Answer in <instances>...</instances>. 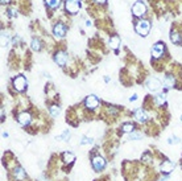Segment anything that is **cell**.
<instances>
[{
	"label": "cell",
	"instance_id": "1",
	"mask_svg": "<svg viewBox=\"0 0 182 181\" xmlns=\"http://www.w3.org/2000/svg\"><path fill=\"white\" fill-rule=\"evenodd\" d=\"M135 30H136L137 35L147 36L149 33V30H150V23L148 20H140V21H137L136 25H135Z\"/></svg>",
	"mask_w": 182,
	"mask_h": 181
},
{
	"label": "cell",
	"instance_id": "2",
	"mask_svg": "<svg viewBox=\"0 0 182 181\" xmlns=\"http://www.w3.org/2000/svg\"><path fill=\"white\" fill-rule=\"evenodd\" d=\"M132 14L137 17H141L147 14V5L144 4V2L139 0V2H136L133 5H132Z\"/></svg>",
	"mask_w": 182,
	"mask_h": 181
},
{
	"label": "cell",
	"instance_id": "3",
	"mask_svg": "<svg viewBox=\"0 0 182 181\" xmlns=\"http://www.w3.org/2000/svg\"><path fill=\"white\" fill-rule=\"evenodd\" d=\"M12 83H13V87L18 93H23V91L27 90V80H25L24 75H17Z\"/></svg>",
	"mask_w": 182,
	"mask_h": 181
},
{
	"label": "cell",
	"instance_id": "4",
	"mask_svg": "<svg viewBox=\"0 0 182 181\" xmlns=\"http://www.w3.org/2000/svg\"><path fill=\"white\" fill-rule=\"evenodd\" d=\"M65 8L66 11L69 12V14H77V12L79 11L81 8V3H79V0H66L65 2Z\"/></svg>",
	"mask_w": 182,
	"mask_h": 181
},
{
	"label": "cell",
	"instance_id": "5",
	"mask_svg": "<svg viewBox=\"0 0 182 181\" xmlns=\"http://www.w3.org/2000/svg\"><path fill=\"white\" fill-rule=\"evenodd\" d=\"M161 82L157 80V78H154V77H152V78H149L147 81V87L149 91H152V93H156V91H159V90L161 89Z\"/></svg>",
	"mask_w": 182,
	"mask_h": 181
},
{
	"label": "cell",
	"instance_id": "6",
	"mask_svg": "<svg viewBox=\"0 0 182 181\" xmlns=\"http://www.w3.org/2000/svg\"><path fill=\"white\" fill-rule=\"evenodd\" d=\"M91 164H92V168L95 171H103L104 167H106V160L102 157V156H94L92 160H91Z\"/></svg>",
	"mask_w": 182,
	"mask_h": 181
},
{
	"label": "cell",
	"instance_id": "7",
	"mask_svg": "<svg viewBox=\"0 0 182 181\" xmlns=\"http://www.w3.org/2000/svg\"><path fill=\"white\" fill-rule=\"evenodd\" d=\"M85 106L89 110H95L99 106V99L96 98L95 95H89L85 99Z\"/></svg>",
	"mask_w": 182,
	"mask_h": 181
},
{
	"label": "cell",
	"instance_id": "8",
	"mask_svg": "<svg viewBox=\"0 0 182 181\" xmlns=\"http://www.w3.org/2000/svg\"><path fill=\"white\" fill-rule=\"evenodd\" d=\"M53 33H54V36L57 37V38L64 37L66 35V25L62 24V23H57L53 27Z\"/></svg>",
	"mask_w": 182,
	"mask_h": 181
},
{
	"label": "cell",
	"instance_id": "9",
	"mask_svg": "<svg viewBox=\"0 0 182 181\" xmlns=\"http://www.w3.org/2000/svg\"><path fill=\"white\" fill-rule=\"evenodd\" d=\"M164 52H165L164 42H157L152 48V56H153V58H160L162 54H164Z\"/></svg>",
	"mask_w": 182,
	"mask_h": 181
},
{
	"label": "cell",
	"instance_id": "10",
	"mask_svg": "<svg viewBox=\"0 0 182 181\" xmlns=\"http://www.w3.org/2000/svg\"><path fill=\"white\" fill-rule=\"evenodd\" d=\"M17 120H18V123H20L21 126H28L29 123H30V120H32V116H30V114L29 112H25V111H23V112H20L18 114V116H17Z\"/></svg>",
	"mask_w": 182,
	"mask_h": 181
},
{
	"label": "cell",
	"instance_id": "11",
	"mask_svg": "<svg viewBox=\"0 0 182 181\" xmlns=\"http://www.w3.org/2000/svg\"><path fill=\"white\" fill-rule=\"evenodd\" d=\"M54 61L57 62V65L60 66H65L66 65V61H67V56L65 52H57L54 54Z\"/></svg>",
	"mask_w": 182,
	"mask_h": 181
},
{
	"label": "cell",
	"instance_id": "12",
	"mask_svg": "<svg viewBox=\"0 0 182 181\" xmlns=\"http://www.w3.org/2000/svg\"><path fill=\"white\" fill-rule=\"evenodd\" d=\"M135 119L139 122V123H145L147 119H148V115L145 114L143 108H137L135 111Z\"/></svg>",
	"mask_w": 182,
	"mask_h": 181
},
{
	"label": "cell",
	"instance_id": "13",
	"mask_svg": "<svg viewBox=\"0 0 182 181\" xmlns=\"http://www.w3.org/2000/svg\"><path fill=\"white\" fill-rule=\"evenodd\" d=\"M13 177L17 181H23V180H25V177H27V174H25V171L21 167H16L13 169Z\"/></svg>",
	"mask_w": 182,
	"mask_h": 181
},
{
	"label": "cell",
	"instance_id": "14",
	"mask_svg": "<svg viewBox=\"0 0 182 181\" xmlns=\"http://www.w3.org/2000/svg\"><path fill=\"white\" fill-rule=\"evenodd\" d=\"M174 169V164L172 163V161H169V160H165V161H162V164H161V172L162 173H170Z\"/></svg>",
	"mask_w": 182,
	"mask_h": 181
},
{
	"label": "cell",
	"instance_id": "15",
	"mask_svg": "<svg viewBox=\"0 0 182 181\" xmlns=\"http://www.w3.org/2000/svg\"><path fill=\"white\" fill-rule=\"evenodd\" d=\"M62 160H64L65 164H73V161L75 160V156H74L71 152L66 151V152L62 153Z\"/></svg>",
	"mask_w": 182,
	"mask_h": 181
},
{
	"label": "cell",
	"instance_id": "16",
	"mask_svg": "<svg viewBox=\"0 0 182 181\" xmlns=\"http://www.w3.org/2000/svg\"><path fill=\"white\" fill-rule=\"evenodd\" d=\"M170 40L173 44L175 45H182V37L179 36V33H177L175 30H172L170 32Z\"/></svg>",
	"mask_w": 182,
	"mask_h": 181
},
{
	"label": "cell",
	"instance_id": "17",
	"mask_svg": "<svg viewBox=\"0 0 182 181\" xmlns=\"http://www.w3.org/2000/svg\"><path fill=\"white\" fill-rule=\"evenodd\" d=\"M174 83H175V80L173 75H166L165 80H164V87L165 89H172L174 87Z\"/></svg>",
	"mask_w": 182,
	"mask_h": 181
},
{
	"label": "cell",
	"instance_id": "18",
	"mask_svg": "<svg viewBox=\"0 0 182 181\" xmlns=\"http://www.w3.org/2000/svg\"><path fill=\"white\" fill-rule=\"evenodd\" d=\"M119 45H120V38H119V36H112V37L110 38V47H111L112 49L117 50Z\"/></svg>",
	"mask_w": 182,
	"mask_h": 181
},
{
	"label": "cell",
	"instance_id": "19",
	"mask_svg": "<svg viewBox=\"0 0 182 181\" xmlns=\"http://www.w3.org/2000/svg\"><path fill=\"white\" fill-rule=\"evenodd\" d=\"M154 101H156V103H157L159 106H162V105H165V101H166V98H165V94H162V93H159L157 95L154 96Z\"/></svg>",
	"mask_w": 182,
	"mask_h": 181
},
{
	"label": "cell",
	"instance_id": "20",
	"mask_svg": "<svg viewBox=\"0 0 182 181\" xmlns=\"http://www.w3.org/2000/svg\"><path fill=\"white\" fill-rule=\"evenodd\" d=\"M122 131L123 132H127V134H131V132L135 131V126L132 123H124L122 126Z\"/></svg>",
	"mask_w": 182,
	"mask_h": 181
},
{
	"label": "cell",
	"instance_id": "21",
	"mask_svg": "<svg viewBox=\"0 0 182 181\" xmlns=\"http://www.w3.org/2000/svg\"><path fill=\"white\" fill-rule=\"evenodd\" d=\"M45 3H46L48 7H50V8L55 9V8H58V7H60L61 0H45Z\"/></svg>",
	"mask_w": 182,
	"mask_h": 181
},
{
	"label": "cell",
	"instance_id": "22",
	"mask_svg": "<svg viewBox=\"0 0 182 181\" xmlns=\"http://www.w3.org/2000/svg\"><path fill=\"white\" fill-rule=\"evenodd\" d=\"M30 47H32V49L34 52H40L41 50V41L39 40V38H33L32 44H30Z\"/></svg>",
	"mask_w": 182,
	"mask_h": 181
},
{
	"label": "cell",
	"instance_id": "23",
	"mask_svg": "<svg viewBox=\"0 0 182 181\" xmlns=\"http://www.w3.org/2000/svg\"><path fill=\"white\" fill-rule=\"evenodd\" d=\"M49 111H50V114H52V116H57L61 112V108L57 105H52V106L49 107Z\"/></svg>",
	"mask_w": 182,
	"mask_h": 181
},
{
	"label": "cell",
	"instance_id": "24",
	"mask_svg": "<svg viewBox=\"0 0 182 181\" xmlns=\"http://www.w3.org/2000/svg\"><path fill=\"white\" fill-rule=\"evenodd\" d=\"M69 138H70V131H69V130H65L64 132H62L61 136H58L57 140H65V141H67Z\"/></svg>",
	"mask_w": 182,
	"mask_h": 181
},
{
	"label": "cell",
	"instance_id": "25",
	"mask_svg": "<svg viewBox=\"0 0 182 181\" xmlns=\"http://www.w3.org/2000/svg\"><path fill=\"white\" fill-rule=\"evenodd\" d=\"M129 139L131 140H137V139H141V134L140 132H131L129 134Z\"/></svg>",
	"mask_w": 182,
	"mask_h": 181
},
{
	"label": "cell",
	"instance_id": "26",
	"mask_svg": "<svg viewBox=\"0 0 182 181\" xmlns=\"http://www.w3.org/2000/svg\"><path fill=\"white\" fill-rule=\"evenodd\" d=\"M91 143H92V140L89 139V138H86V136H83L82 140H81V144H82V145H85V144H91Z\"/></svg>",
	"mask_w": 182,
	"mask_h": 181
},
{
	"label": "cell",
	"instance_id": "27",
	"mask_svg": "<svg viewBox=\"0 0 182 181\" xmlns=\"http://www.w3.org/2000/svg\"><path fill=\"white\" fill-rule=\"evenodd\" d=\"M178 141H179V140L175 138V136H170V138L168 139V143H169V144H177Z\"/></svg>",
	"mask_w": 182,
	"mask_h": 181
},
{
	"label": "cell",
	"instance_id": "28",
	"mask_svg": "<svg viewBox=\"0 0 182 181\" xmlns=\"http://www.w3.org/2000/svg\"><path fill=\"white\" fill-rule=\"evenodd\" d=\"M7 12H8V15H9L11 17H13V16H16V15H17V14H16V11H15V9H12V8H9Z\"/></svg>",
	"mask_w": 182,
	"mask_h": 181
},
{
	"label": "cell",
	"instance_id": "29",
	"mask_svg": "<svg viewBox=\"0 0 182 181\" xmlns=\"http://www.w3.org/2000/svg\"><path fill=\"white\" fill-rule=\"evenodd\" d=\"M136 99H137V95H136V94H135V95H132V96H131V98H129V101H131V102H135Z\"/></svg>",
	"mask_w": 182,
	"mask_h": 181
},
{
	"label": "cell",
	"instance_id": "30",
	"mask_svg": "<svg viewBox=\"0 0 182 181\" xmlns=\"http://www.w3.org/2000/svg\"><path fill=\"white\" fill-rule=\"evenodd\" d=\"M94 2H95V3H99V4H103V3L107 2V0H94Z\"/></svg>",
	"mask_w": 182,
	"mask_h": 181
},
{
	"label": "cell",
	"instance_id": "31",
	"mask_svg": "<svg viewBox=\"0 0 182 181\" xmlns=\"http://www.w3.org/2000/svg\"><path fill=\"white\" fill-rule=\"evenodd\" d=\"M2 3L3 4H8V3H11V0H2Z\"/></svg>",
	"mask_w": 182,
	"mask_h": 181
},
{
	"label": "cell",
	"instance_id": "32",
	"mask_svg": "<svg viewBox=\"0 0 182 181\" xmlns=\"http://www.w3.org/2000/svg\"><path fill=\"white\" fill-rule=\"evenodd\" d=\"M181 120H182V115H181Z\"/></svg>",
	"mask_w": 182,
	"mask_h": 181
}]
</instances>
